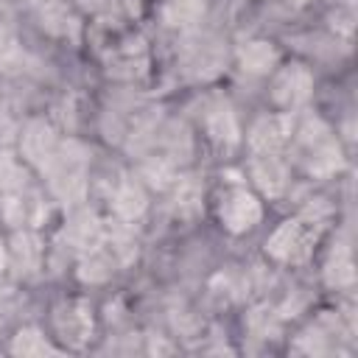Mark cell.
<instances>
[{
    "label": "cell",
    "instance_id": "6da1fadb",
    "mask_svg": "<svg viewBox=\"0 0 358 358\" xmlns=\"http://www.w3.org/2000/svg\"><path fill=\"white\" fill-rule=\"evenodd\" d=\"M224 215H227V221H229L232 229H241V227H249L257 218V204L249 196H235V199L227 201Z\"/></svg>",
    "mask_w": 358,
    "mask_h": 358
},
{
    "label": "cell",
    "instance_id": "7a4b0ae2",
    "mask_svg": "<svg viewBox=\"0 0 358 358\" xmlns=\"http://www.w3.org/2000/svg\"><path fill=\"white\" fill-rule=\"evenodd\" d=\"M277 90H280L277 95H280L282 101H299V98H305V92H308V76L299 73V70L285 73L282 81L277 84Z\"/></svg>",
    "mask_w": 358,
    "mask_h": 358
},
{
    "label": "cell",
    "instance_id": "3957f363",
    "mask_svg": "<svg viewBox=\"0 0 358 358\" xmlns=\"http://www.w3.org/2000/svg\"><path fill=\"white\" fill-rule=\"evenodd\" d=\"M282 137H285L282 120H263L255 129V145H260V148H274L277 143H282Z\"/></svg>",
    "mask_w": 358,
    "mask_h": 358
},
{
    "label": "cell",
    "instance_id": "277c9868",
    "mask_svg": "<svg viewBox=\"0 0 358 358\" xmlns=\"http://www.w3.org/2000/svg\"><path fill=\"white\" fill-rule=\"evenodd\" d=\"M14 350H17V352H25V355H34V352H50V347H48L36 333H20Z\"/></svg>",
    "mask_w": 358,
    "mask_h": 358
},
{
    "label": "cell",
    "instance_id": "5b68a950",
    "mask_svg": "<svg viewBox=\"0 0 358 358\" xmlns=\"http://www.w3.org/2000/svg\"><path fill=\"white\" fill-rule=\"evenodd\" d=\"M257 179H260V185L266 187V190H280V185H282V171L268 159V168H260L257 171Z\"/></svg>",
    "mask_w": 358,
    "mask_h": 358
},
{
    "label": "cell",
    "instance_id": "8992f818",
    "mask_svg": "<svg viewBox=\"0 0 358 358\" xmlns=\"http://www.w3.org/2000/svg\"><path fill=\"white\" fill-rule=\"evenodd\" d=\"M117 210H120V213H126V215L140 213V210H143V196H140L137 190H126V193H120Z\"/></svg>",
    "mask_w": 358,
    "mask_h": 358
},
{
    "label": "cell",
    "instance_id": "52a82bcc",
    "mask_svg": "<svg viewBox=\"0 0 358 358\" xmlns=\"http://www.w3.org/2000/svg\"><path fill=\"white\" fill-rule=\"evenodd\" d=\"M243 62H246L252 70H263V67L271 62V50H268V48H252V50L243 56Z\"/></svg>",
    "mask_w": 358,
    "mask_h": 358
},
{
    "label": "cell",
    "instance_id": "ba28073f",
    "mask_svg": "<svg viewBox=\"0 0 358 358\" xmlns=\"http://www.w3.org/2000/svg\"><path fill=\"white\" fill-rule=\"evenodd\" d=\"M0 263H3V252H0Z\"/></svg>",
    "mask_w": 358,
    "mask_h": 358
}]
</instances>
